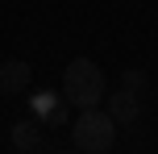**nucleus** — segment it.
<instances>
[{"mask_svg":"<svg viewBox=\"0 0 158 154\" xmlns=\"http://www.w3.org/2000/svg\"><path fill=\"white\" fill-rule=\"evenodd\" d=\"M63 96H67V104H75V108H96L104 96H108L104 71L92 63V58H71L67 71H63Z\"/></svg>","mask_w":158,"mask_h":154,"instance_id":"1","label":"nucleus"},{"mask_svg":"<svg viewBox=\"0 0 158 154\" xmlns=\"http://www.w3.org/2000/svg\"><path fill=\"white\" fill-rule=\"evenodd\" d=\"M71 142L83 154H108L112 142H117V121L108 113H100V104L96 108H79V121L71 125Z\"/></svg>","mask_w":158,"mask_h":154,"instance_id":"2","label":"nucleus"},{"mask_svg":"<svg viewBox=\"0 0 158 154\" xmlns=\"http://www.w3.org/2000/svg\"><path fill=\"white\" fill-rule=\"evenodd\" d=\"M29 79H33V67L25 58H4L0 63V92L4 96H21L29 88Z\"/></svg>","mask_w":158,"mask_h":154,"instance_id":"3","label":"nucleus"},{"mask_svg":"<svg viewBox=\"0 0 158 154\" xmlns=\"http://www.w3.org/2000/svg\"><path fill=\"white\" fill-rule=\"evenodd\" d=\"M108 117H112L117 125H137V117H142V96L129 92V88L108 92Z\"/></svg>","mask_w":158,"mask_h":154,"instance_id":"4","label":"nucleus"},{"mask_svg":"<svg viewBox=\"0 0 158 154\" xmlns=\"http://www.w3.org/2000/svg\"><path fill=\"white\" fill-rule=\"evenodd\" d=\"M13 146L17 150H38L42 146V121L38 117H21L13 125Z\"/></svg>","mask_w":158,"mask_h":154,"instance_id":"5","label":"nucleus"},{"mask_svg":"<svg viewBox=\"0 0 158 154\" xmlns=\"http://www.w3.org/2000/svg\"><path fill=\"white\" fill-rule=\"evenodd\" d=\"M121 88H129V92H137V96H146L150 79H146V71H137V67H125V71H121Z\"/></svg>","mask_w":158,"mask_h":154,"instance_id":"6","label":"nucleus"},{"mask_svg":"<svg viewBox=\"0 0 158 154\" xmlns=\"http://www.w3.org/2000/svg\"><path fill=\"white\" fill-rule=\"evenodd\" d=\"M58 104H63V100H58L54 92H42V96H33V117H38V121H46Z\"/></svg>","mask_w":158,"mask_h":154,"instance_id":"7","label":"nucleus"},{"mask_svg":"<svg viewBox=\"0 0 158 154\" xmlns=\"http://www.w3.org/2000/svg\"><path fill=\"white\" fill-rule=\"evenodd\" d=\"M46 125H67V108H63V104H58V108H54V113H50V117H46Z\"/></svg>","mask_w":158,"mask_h":154,"instance_id":"8","label":"nucleus"}]
</instances>
